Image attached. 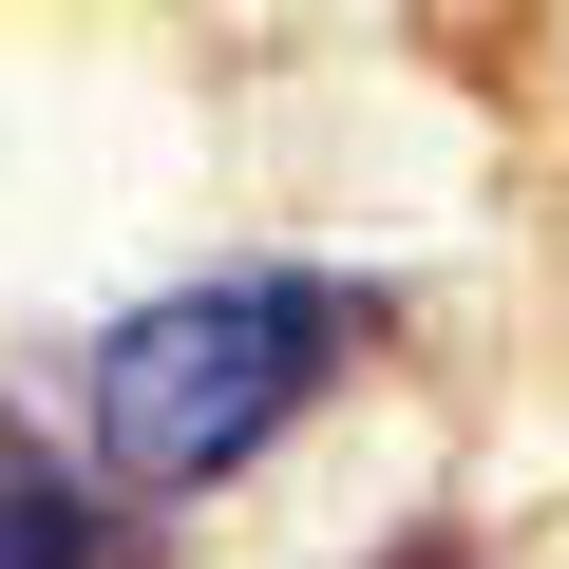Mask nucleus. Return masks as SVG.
<instances>
[{
    "label": "nucleus",
    "instance_id": "7ed1b4c3",
    "mask_svg": "<svg viewBox=\"0 0 569 569\" xmlns=\"http://www.w3.org/2000/svg\"><path fill=\"white\" fill-rule=\"evenodd\" d=\"M380 569H456V531H399V550H380Z\"/></svg>",
    "mask_w": 569,
    "mask_h": 569
},
{
    "label": "nucleus",
    "instance_id": "f03ea898",
    "mask_svg": "<svg viewBox=\"0 0 569 569\" xmlns=\"http://www.w3.org/2000/svg\"><path fill=\"white\" fill-rule=\"evenodd\" d=\"M0 569H133V493L77 456V418L0 399Z\"/></svg>",
    "mask_w": 569,
    "mask_h": 569
},
{
    "label": "nucleus",
    "instance_id": "f257e3e1",
    "mask_svg": "<svg viewBox=\"0 0 569 569\" xmlns=\"http://www.w3.org/2000/svg\"><path fill=\"white\" fill-rule=\"evenodd\" d=\"M361 342H380V284H342V266L152 284V305H114L96 361H77V456L133 512H190V493H228V475H266L284 437H305Z\"/></svg>",
    "mask_w": 569,
    "mask_h": 569
}]
</instances>
